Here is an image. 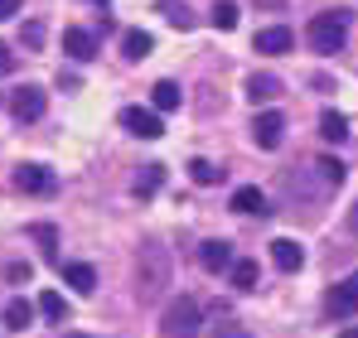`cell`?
<instances>
[{
  "label": "cell",
  "mask_w": 358,
  "mask_h": 338,
  "mask_svg": "<svg viewBox=\"0 0 358 338\" xmlns=\"http://www.w3.org/2000/svg\"><path fill=\"white\" fill-rule=\"evenodd\" d=\"M165 285H170V251L160 242H145L136 251V290H141V300H155Z\"/></svg>",
  "instance_id": "1"
},
{
  "label": "cell",
  "mask_w": 358,
  "mask_h": 338,
  "mask_svg": "<svg viewBox=\"0 0 358 338\" xmlns=\"http://www.w3.org/2000/svg\"><path fill=\"white\" fill-rule=\"evenodd\" d=\"M199 329H203V309H199V300L175 295V300L165 304V314H160V334H165V338H199Z\"/></svg>",
  "instance_id": "2"
},
{
  "label": "cell",
  "mask_w": 358,
  "mask_h": 338,
  "mask_svg": "<svg viewBox=\"0 0 358 338\" xmlns=\"http://www.w3.org/2000/svg\"><path fill=\"white\" fill-rule=\"evenodd\" d=\"M305 39H310L320 54H339L344 39H349V10H324V15H315L310 29H305Z\"/></svg>",
  "instance_id": "3"
},
{
  "label": "cell",
  "mask_w": 358,
  "mask_h": 338,
  "mask_svg": "<svg viewBox=\"0 0 358 338\" xmlns=\"http://www.w3.org/2000/svg\"><path fill=\"white\" fill-rule=\"evenodd\" d=\"M44 107H49V92H44L39 82H24V87L10 92V116L24 121V126H34V121L44 116Z\"/></svg>",
  "instance_id": "4"
},
{
  "label": "cell",
  "mask_w": 358,
  "mask_h": 338,
  "mask_svg": "<svg viewBox=\"0 0 358 338\" xmlns=\"http://www.w3.org/2000/svg\"><path fill=\"white\" fill-rule=\"evenodd\" d=\"M121 126L131 135H141V140H160L165 135V116L155 112V107H126L121 112Z\"/></svg>",
  "instance_id": "5"
},
{
  "label": "cell",
  "mask_w": 358,
  "mask_h": 338,
  "mask_svg": "<svg viewBox=\"0 0 358 338\" xmlns=\"http://www.w3.org/2000/svg\"><path fill=\"white\" fill-rule=\"evenodd\" d=\"M15 189L29 193V198H49V193L59 189V179H54L44 165H20L15 169Z\"/></svg>",
  "instance_id": "6"
},
{
  "label": "cell",
  "mask_w": 358,
  "mask_h": 338,
  "mask_svg": "<svg viewBox=\"0 0 358 338\" xmlns=\"http://www.w3.org/2000/svg\"><path fill=\"white\" fill-rule=\"evenodd\" d=\"M324 314H329V319H349V314H358V271L344 285H334V290L324 295Z\"/></svg>",
  "instance_id": "7"
},
{
  "label": "cell",
  "mask_w": 358,
  "mask_h": 338,
  "mask_svg": "<svg viewBox=\"0 0 358 338\" xmlns=\"http://www.w3.org/2000/svg\"><path fill=\"white\" fill-rule=\"evenodd\" d=\"M281 135H286V116L276 112V107L252 121V140H257L262 150H276V145H281Z\"/></svg>",
  "instance_id": "8"
},
{
  "label": "cell",
  "mask_w": 358,
  "mask_h": 338,
  "mask_svg": "<svg viewBox=\"0 0 358 338\" xmlns=\"http://www.w3.org/2000/svg\"><path fill=\"white\" fill-rule=\"evenodd\" d=\"M63 54L73 58V63H92V58H97V34H87V29L73 24V29L63 34Z\"/></svg>",
  "instance_id": "9"
},
{
  "label": "cell",
  "mask_w": 358,
  "mask_h": 338,
  "mask_svg": "<svg viewBox=\"0 0 358 338\" xmlns=\"http://www.w3.org/2000/svg\"><path fill=\"white\" fill-rule=\"evenodd\" d=\"M271 261H276V271L296 276L300 266H305V247H300V242H291V237H276V242H271Z\"/></svg>",
  "instance_id": "10"
},
{
  "label": "cell",
  "mask_w": 358,
  "mask_h": 338,
  "mask_svg": "<svg viewBox=\"0 0 358 338\" xmlns=\"http://www.w3.org/2000/svg\"><path fill=\"white\" fill-rule=\"evenodd\" d=\"M291 44H296V34L286 24H266L257 34V54H291Z\"/></svg>",
  "instance_id": "11"
},
{
  "label": "cell",
  "mask_w": 358,
  "mask_h": 338,
  "mask_svg": "<svg viewBox=\"0 0 358 338\" xmlns=\"http://www.w3.org/2000/svg\"><path fill=\"white\" fill-rule=\"evenodd\" d=\"M286 87H281V78H271V73H252L247 78V97L257 102V107H266V102H276Z\"/></svg>",
  "instance_id": "12"
},
{
  "label": "cell",
  "mask_w": 358,
  "mask_h": 338,
  "mask_svg": "<svg viewBox=\"0 0 358 338\" xmlns=\"http://www.w3.org/2000/svg\"><path fill=\"white\" fill-rule=\"evenodd\" d=\"M199 266L213 271V276H223V271L233 266V247H228V242H203V247H199Z\"/></svg>",
  "instance_id": "13"
},
{
  "label": "cell",
  "mask_w": 358,
  "mask_h": 338,
  "mask_svg": "<svg viewBox=\"0 0 358 338\" xmlns=\"http://www.w3.org/2000/svg\"><path fill=\"white\" fill-rule=\"evenodd\" d=\"M179 102H184V92H179V82H170V78H160L155 87H150V107L165 116V112H179Z\"/></svg>",
  "instance_id": "14"
},
{
  "label": "cell",
  "mask_w": 358,
  "mask_h": 338,
  "mask_svg": "<svg viewBox=\"0 0 358 338\" xmlns=\"http://www.w3.org/2000/svg\"><path fill=\"white\" fill-rule=\"evenodd\" d=\"M63 281L73 285L78 295H92V290H97V271H92L87 261H68V266H63Z\"/></svg>",
  "instance_id": "15"
},
{
  "label": "cell",
  "mask_w": 358,
  "mask_h": 338,
  "mask_svg": "<svg viewBox=\"0 0 358 338\" xmlns=\"http://www.w3.org/2000/svg\"><path fill=\"white\" fill-rule=\"evenodd\" d=\"M160 184H165V165H141L131 193H136V198H150V193H160Z\"/></svg>",
  "instance_id": "16"
},
{
  "label": "cell",
  "mask_w": 358,
  "mask_h": 338,
  "mask_svg": "<svg viewBox=\"0 0 358 338\" xmlns=\"http://www.w3.org/2000/svg\"><path fill=\"white\" fill-rule=\"evenodd\" d=\"M150 49H155V39H150L145 29H126V34H121V54L131 58V63H141Z\"/></svg>",
  "instance_id": "17"
},
{
  "label": "cell",
  "mask_w": 358,
  "mask_h": 338,
  "mask_svg": "<svg viewBox=\"0 0 358 338\" xmlns=\"http://www.w3.org/2000/svg\"><path fill=\"white\" fill-rule=\"evenodd\" d=\"M29 319H34V304L15 295V300L5 304V324H10V334H20V329H29Z\"/></svg>",
  "instance_id": "18"
},
{
  "label": "cell",
  "mask_w": 358,
  "mask_h": 338,
  "mask_svg": "<svg viewBox=\"0 0 358 338\" xmlns=\"http://www.w3.org/2000/svg\"><path fill=\"white\" fill-rule=\"evenodd\" d=\"M34 309H39V314H44V319H54V324H63V319H68V300H63L59 290H44V295H39V304H34Z\"/></svg>",
  "instance_id": "19"
},
{
  "label": "cell",
  "mask_w": 358,
  "mask_h": 338,
  "mask_svg": "<svg viewBox=\"0 0 358 338\" xmlns=\"http://www.w3.org/2000/svg\"><path fill=\"white\" fill-rule=\"evenodd\" d=\"M233 208H238V213H266V193L247 184V189H238V193H233Z\"/></svg>",
  "instance_id": "20"
},
{
  "label": "cell",
  "mask_w": 358,
  "mask_h": 338,
  "mask_svg": "<svg viewBox=\"0 0 358 338\" xmlns=\"http://www.w3.org/2000/svg\"><path fill=\"white\" fill-rule=\"evenodd\" d=\"M320 135H324L329 145H339V140L349 135V121H344L339 112H324V116H320Z\"/></svg>",
  "instance_id": "21"
},
{
  "label": "cell",
  "mask_w": 358,
  "mask_h": 338,
  "mask_svg": "<svg viewBox=\"0 0 358 338\" xmlns=\"http://www.w3.org/2000/svg\"><path fill=\"white\" fill-rule=\"evenodd\" d=\"M228 276H233V285H238V290H257V261H247V256H242V261H233V266H228Z\"/></svg>",
  "instance_id": "22"
},
{
  "label": "cell",
  "mask_w": 358,
  "mask_h": 338,
  "mask_svg": "<svg viewBox=\"0 0 358 338\" xmlns=\"http://www.w3.org/2000/svg\"><path fill=\"white\" fill-rule=\"evenodd\" d=\"M189 179H194V184H203V189H213V184L223 179V169L208 165V160H194V165H189Z\"/></svg>",
  "instance_id": "23"
},
{
  "label": "cell",
  "mask_w": 358,
  "mask_h": 338,
  "mask_svg": "<svg viewBox=\"0 0 358 338\" xmlns=\"http://www.w3.org/2000/svg\"><path fill=\"white\" fill-rule=\"evenodd\" d=\"M208 15H213V29H238V5L233 0H218Z\"/></svg>",
  "instance_id": "24"
},
{
  "label": "cell",
  "mask_w": 358,
  "mask_h": 338,
  "mask_svg": "<svg viewBox=\"0 0 358 338\" xmlns=\"http://www.w3.org/2000/svg\"><path fill=\"white\" fill-rule=\"evenodd\" d=\"M20 44H24V49H39V44H44V24H39V20H24V24H20Z\"/></svg>",
  "instance_id": "25"
},
{
  "label": "cell",
  "mask_w": 358,
  "mask_h": 338,
  "mask_svg": "<svg viewBox=\"0 0 358 338\" xmlns=\"http://www.w3.org/2000/svg\"><path fill=\"white\" fill-rule=\"evenodd\" d=\"M320 174H324V184H344V165H339V160H334V155H324V160H320Z\"/></svg>",
  "instance_id": "26"
},
{
  "label": "cell",
  "mask_w": 358,
  "mask_h": 338,
  "mask_svg": "<svg viewBox=\"0 0 358 338\" xmlns=\"http://www.w3.org/2000/svg\"><path fill=\"white\" fill-rule=\"evenodd\" d=\"M29 232H34V242H44V256H49V261H54V242H59V232H54V227H29Z\"/></svg>",
  "instance_id": "27"
},
{
  "label": "cell",
  "mask_w": 358,
  "mask_h": 338,
  "mask_svg": "<svg viewBox=\"0 0 358 338\" xmlns=\"http://www.w3.org/2000/svg\"><path fill=\"white\" fill-rule=\"evenodd\" d=\"M208 338H252V334H247L242 324H233V319H223V324H213V334H208Z\"/></svg>",
  "instance_id": "28"
},
{
  "label": "cell",
  "mask_w": 358,
  "mask_h": 338,
  "mask_svg": "<svg viewBox=\"0 0 358 338\" xmlns=\"http://www.w3.org/2000/svg\"><path fill=\"white\" fill-rule=\"evenodd\" d=\"M170 24H175V29H189V24H194V15H189L184 5H170Z\"/></svg>",
  "instance_id": "29"
},
{
  "label": "cell",
  "mask_w": 358,
  "mask_h": 338,
  "mask_svg": "<svg viewBox=\"0 0 358 338\" xmlns=\"http://www.w3.org/2000/svg\"><path fill=\"white\" fill-rule=\"evenodd\" d=\"M10 68H15V54H10V44H0V78H5Z\"/></svg>",
  "instance_id": "30"
},
{
  "label": "cell",
  "mask_w": 358,
  "mask_h": 338,
  "mask_svg": "<svg viewBox=\"0 0 358 338\" xmlns=\"http://www.w3.org/2000/svg\"><path fill=\"white\" fill-rule=\"evenodd\" d=\"M20 5H24V0H0V20H10V15H20Z\"/></svg>",
  "instance_id": "31"
},
{
  "label": "cell",
  "mask_w": 358,
  "mask_h": 338,
  "mask_svg": "<svg viewBox=\"0 0 358 338\" xmlns=\"http://www.w3.org/2000/svg\"><path fill=\"white\" fill-rule=\"evenodd\" d=\"M262 10H286V0H257Z\"/></svg>",
  "instance_id": "32"
},
{
  "label": "cell",
  "mask_w": 358,
  "mask_h": 338,
  "mask_svg": "<svg viewBox=\"0 0 358 338\" xmlns=\"http://www.w3.org/2000/svg\"><path fill=\"white\" fill-rule=\"evenodd\" d=\"M349 227H354V232H358V203H354V208H349Z\"/></svg>",
  "instance_id": "33"
},
{
  "label": "cell",
  "mask_w": 358,
  "mask_h": 338,
  "mask_svg": "<svg viewBox=\"0 0 358 338\" xmlns=\"http://www.w3.org/2000/svg\"><path fill=\"white\" fill-rule=\"evenodd\" d=\"M344 338H358V329H344Z\"/></svg>",
  "instance_id": "34"
},
{
  "label": "cell",
  "mask_w": 358,
  "mask_h": 338,
  "mask_svg": "<svg viewBox=\"0 0 358 338\" xmlns=\"http://www.w3.org/2000/svg\"><path fill=\"white\" fill-rule=\"evenodd\" d=\"M92 5H107V0H92Z\"/></svg>",
  "instance_id": "35"
},
{
  "label": "cell",
  "mask_w": 358,
  "mask_h": 338,
  "mask_svg": "<svg viewBox=\"0 0 358 338\" xmlns=\"http://www.w3.org/2000/svg\"><path fill=\"white\" fill-rule=\"evenodd\" d=\"M68 338H83V334H68Z\"/></svg>",
  "instance_id": "36"
}]
</instances>
